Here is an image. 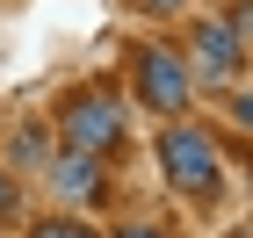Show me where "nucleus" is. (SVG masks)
<instances>
[{
  "mask_svg": "<svg viewBox=\"0 0 253 238\" xmlns=\"http://www.w3.org/2000/svg\"><path fill=\"white\" fill-rule=\"evenodd\" d=\"M109 238H167V231H159V224H145V217H130V224H116Z\"/></svg>",
  "mask_w": 253,
  "mask_h": 238,
  "instance_id": "10",
  "label": "nucleus"
},
{
  "mask_svg": "<svg viewBox=\"0 0 253 238\" xmlns=\"http://www.w3.org/2000/svg\"><path fill=\"white\" fill-rule=\"evenodd\" d=\"M224 238H246V231H239V224H232V231H224Z\"/></svg>",
  "mask_w": 253,
  "mask_h": 238,
  "instance_id": "11",
  "label": "nucleus"
},
{
  "mask_svg": "<svg viewBox=\"0 0 253 238\" xmlns=\"http://www.w3.org/2000/svg\"><path fill=\"white\" fill-rule=\"evenodd\" d=\"M22 217V188H15V173L0 166V224H15Z\"/></svg>",
  "mask_w": 253,
  "mask_h": 238,
  "instance_id": "8",
  "label": "nucleus"
},
{
  "mask_svg": "<svg viewBox=\"0 0 253 238\" xmlns=\"http://www.w3.org/2000/svg\"><path fill=\"white\" fill-rule=\"evenodd\" d=\"M22 238H101L87 217H43V224H29Z\"/></svg>",
  "mask_w": 253,
  "mask_h": 238,
  "instance_id": "7",
  "label": "nucleus"
},
{
  "mask_svg": "<svg viewBox=\"0 0 253 238\" xmlns=\"http://www.w3.org/2000/svg\"><path fill=\"white\" fill-rule=\"evenodd\" d=\"M51 152H58L51 123H22L15 137H7V159H15V173H43V166H51Z\"/></svg>",
  "mask_w": 253,
  "mask_h": 238,
  "instance_id": "6",
  "label": "nucleus"
},
{
  "mask_svg": "<svg viewBox=\"0 0 253 238\" xmlns=\"http://www.w3.org/2000/svg\"><path fill=\"white\" fill-rule=\"evenodd\" d=\"M51 137L65 152H94V159H116L123 137H130V116H123V101L109 87H73L58 101V116H51Z\"/></svg>",
  "mask_w": 253,
  "mask_h": 238,
  "instance_id": "1",
  "label": "nucleus"
},
{
  "mask_svg": "<svg viewBox=\"0 0 253 238\" xmlns=\"http://www.w3.org/2000/svg\"><path fill=\"white\" fill-rule=\"evenodd\" d=\"M188 43H195V65H188V72H203V87H232V79L246 72V43L224 29V15H217V22H203Z\"/></svg>",
  "mask_w": 253,
  "mask_h": 238,
  "instance_id": "4",
  "label": "nucleus"
},
{
  "mask_svg": "<svg viewBox=\"0 0 253 238\" xmlns=\"http://www.w3.org/2000/svg\"><path fill=\"white\" fill-rule=\"evenodd\" d=\"M43 173L58 180V195H65V202H94V195H101V159H94V152H65V144H58Z\"/></svg>",
  "mask_w": 253,
  "mask_h": 238,
  "instance_id": "5",
  "label": "nucleus"
},
{
  "mask_svg": "<svg viewBox=\"0 0 253 238\" xmlns=\"http://www.w3.org/2000/svg\"><path fill=\"white\" fill-rule=\"evenodd\" d=\"M130 94L152 108V116H188L195 101V72L174 43H137L130 51Z\"/></svg>",
  "mask_w": 253,
  "mask_h": 238,
  "instance_id": "3",
  "label": "nucleus"
},
{
  "mask_svg": "<svg viewBox=\"0 0 253 238\" xmlns=\"http://www.w3.org/2000/svg\"><path fill=\"white\" fill-rule=\"evenodd\" d=\"M159 166H167V188L188 195V202H217V188H224V152H217V137L203 123L167 116V130H159Z\"/></svg>",
  "mask_w": 253,
  "mask_h": 238,
  "instance_id": "2",
  "label": "nucleus"
},
{
  "mask_svg": "<svg viewBox=\"0 0 253 238\" xmlns=\"http://www.w3.org/2000/svg\"><path fill=\"white\" fill-rule=\"evenodd\" d=\"M137 15H152V22H167V15H181V7H188V0H130Z\"/></svg>",
  "mask_w": 253,
  "mask_h": 238,
  "instance_id": "9",
  "label": "nucleus"
}]
</instances>
